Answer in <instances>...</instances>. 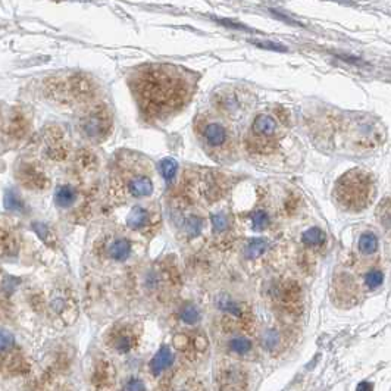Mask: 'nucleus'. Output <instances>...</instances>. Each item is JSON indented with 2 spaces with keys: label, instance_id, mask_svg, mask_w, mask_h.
Wrapping results in <instances>:
<instances>
[{
  "label": "nucleus",
  "instance_id": "f257e3e1",
  "mask_svg": "<svg viewBox=\"0 0 391 391\" xmlns=\"http://www.w3.org/2000/svg\"><path fill=\"white\" fill-rule=\"evenodd\" d=\"M140 86V96L144 106L153 114H162L177 108L187 94L184 80L162 68H154L144 74Z\"/></svg>",
  "mask_w": 391,
  "mask_h": 391
},
{
  "label": "nucleus",
  "instance_id": "f03ea898",
  "mask_svg": "<svg viewBox=\"0 0 391 391\" xmlns=\"http://www.w3.org/2000/svg\"><path fill=\"white\" fill-rule=\"evenodd\" d=\"M372 191L374 183L371 175L362 169H352L338 178L334 196L343 209L362 212L371 203Z\"/></svg>",
  "mask_w": 391,
  "mask_h": 391
},
{
  "label": "nucleus",
  "instance_id": "7ed1b4c3",
  "mask_svg": "<svg viewBox=\"0 0 391 391\" xmlns=\"http://www.w3.org/2000/svg\"><path fill=\"white\" fill-rule=\"evenodd\" d=\"M218 385L219 391H244L247 387V375L246 372L237 365L222 366L218 371Z\"/></svg>",
  "mask_w": 391,
  "mask_h": 391
},
{
  "label": "nucleus",
  "instance_id": "20e7f679",
  "mask_svg": "<svg viewBox=\"0 0 391 391\" xmlns=\"http://www.w3.org/2000/svg\"><path fill=\"white\" fill-rule=\"evenodd\" d=\"M174 363V354L169 350V347H161L158 350V353L154 354V357L150 360V371L153 375H159L162 374L165 369H168L169 366Z\"/></svg>",
  "mask_w": 391,
  "mask_h": 391
},
{
  "label": "nucleus",
  "instance_id": "39448f33",
  "mask_svg": "<svg viewBox=\"0 0 391 391\" xmlns=\"http://www.w3.org/2000/svg\"><path fill=\"white\" fill-rule=\"evenodd\" d=\"M128 190H129L131 196H134V197H147L153 193V183L149 177L139 175L129 181Z\"/></svg>",
  "mask_w": 391,
  "mask_h": 391
},
{
  "label": "nucleus",
  "instance_id": "423d86ee",
  "mask_svg": "<svg viewBox=\"0 0 391 391\" xmlns=\"http://www.w3.org/2000/svg\"><path fill=\"white\" fill-rule=\"evenodd\" d=\"M203 136H204V140H206L211 146L218 147V146H221V144L225 143V140H227V131H225V128L221 125V124H209V125L204 126Z\"/></svg>",
  "mask_w": 391,
  "mask_h": 391
},
{
  "label": "nucleus",
  "instance_id": "0eeeda50",
  "mask_svg": "<svg viewBox=\"0 0 391 391\" xmlns=\"http://www.w3.org/2000/svg\"><path fill=\"white\" fill-rule=\"evenodd\" d=\"M114 375L112 365L106 363V362H101V363H97L96 369H94L93 381L97 387H108L114 381Z\"/></svg>",
  "mask_w": 391,
  "mask_h": 391
},
{
  "label": "nucleus",
  "instance_id": "6e6552de",
  "mask_svg": "<svg viewBox=\"0 0 391 391\" xmlns=\"http://www.w3.org/2000/svg\"><path fill=\"white\" fill-rule=\"evenodd\" d=\"M277 129V122L268 115H259L253 122V131L259 136H272Z\"/></svg>",
  "mask_w": 391,
  "mask_h": 391
},
{
  "label": "nucleus",
  "instance_id": "1a4fd4ad",
  "mask_svg": "<svg viewBox=\"0 0 391 391\" xmlns=\"http://www.w3.org/2000/svg\"><path fill=\"white\" fill-rule=\"evenodd\" d=\"M149 219H150L149 212H147L146 209L140 207V206H136V207L129 212V215H128L126 224H128V227L133 228V229H140V228L146 227V225L149 224Z\"/></svg>",
  "mask_w": 391,
  "mask_h": 391
},
{
  "label": "nucleus",
  "instance_id": "9d476101",
  "mask_svg": "<svg viewBox=\"0 0 391 391\" xmlns=\"http://www.w3.org/2000/svg\"><path fill=\"white\" fill-rule=\"evenodd\" d=\"M357 247H359L360 253H363L366 256L368 254H374L378 250V239H377V236L374 232H371V231L363 232L360 236V239H359Z\"/></svg>",
  "mask_w": 391,
  "mask_h": 391
},
{
  "label": "nucleus",
  "instance_id": "9b49d317",
  "mask_svg": "<svg viewBox=\"0 0 391 391\" xmlns=\"http://www.w3.org/2000/svg\"><path fill=\"white\" fill-rule=\"evenodd\" d=\"M129 250H131V246L129 243L125 240V239H118L115 240L111 246H109V256L115 259V260H125L126 257L129 256Z\"/></svg>",
  "mask_w": 391,
  "mask_h": 391
},
{
  "label": "nucleus",
  "instance_id": "f8f14e48",
  "mask_svg": "<svg viewBox=\"0 0 391 391\" xmlns=\"http://www.w3.org/2000/svg\"><path fill=\"white\" fill-rule=\"evenodd\" d=\"M75 200V190L69 186H61L55 193V202L59 207H69Z\"/></svg>",
  "mask_w": 391,
  "mask_h": 391
},
{
  "label": "nucleus",
  "instance_id": "ddd939ff",
  "mask_svg": "<svg viewBox=\"0 0 391 391\" xmlns=\"http://www.w3.org/2000/svg\"><path fill=\"white\" fill-rule=\"evenodd\" d=\"M112 343H114L115 350H118L119 353H126V352H129V350H131L133 343H134V338H133V335H131L129 332L119 331V332H116V334H115Z\"/></svg>",
  "mask_w": 391,
  "mask_h": 391
},
{
  "label": "nucleus",
  "instance_id": "4468645a",
  "mask_svg": "<svg viewBox=\"0 0 391 391\" xmlns=\"http://www.w3.org/2000/svg\"><path fill=\"white\" fill-rule=\"evenodd\" d=\"M3 204L8 211H13V212H22L24 211V202L22 199L18 196V193L15 190H8L5 193V197H3Z\"/></svg>",
  "mask_w": 391,
  "mask_h": 391
},
{
  "label": "nucleus",
  "instance_id": "2eb2a0df",
  "mask_svg": "<svg viewBox=\"0 0 391 391\" xmlns=\"http://www.w3.org/2000/svg\"><path fill=\"white\" fill-rule=\"evenodd\" d=\"M218 307L224 312H227L229 315L236 316V318H243V312H241V307L236 302H232L228 296H219L218 297Z\"/></svg>",
  "mask_w": 391,
  "mask_h": 391
},
{
  "label": "nucleus",
  "instance_id": "dca6fc26",
  "mask_svg": "<svg viewBox=\"0 0 391 391\" xmlns=\"http://www.w3.org/2000/svg\"><path fill=\"white\" fill-rule=\"evenodd\" d=\"M302 240L306 246H319L325 241V234L322 229L314 227L303 232Z\"/></svg>",
  "mask_w": 391,
  "mask_h": 391
},
{
  "label": "nucleus",
  "instance_id": "f3484780",
  "mask_svg": "<svg viewBox=\"0 0 391 391\" xmlns=\"http://www.w3.org/2000/svg\"><path fill=\"white\" fill-rule=\"evenodd\" d=\"M103 128H105V122L101 119V115H91L84 125V129L90 137H96V136L101 134Z\"/></svg>",
  "mask_w": 391,
  "mask_h": 391
},
{
  "label": "nucleus",
  "instance_id": "a211bd4d",
  "mask_svg": "<svg viewBox=\"0 0 391 391\" xmlns=\"http://www.w3.org/2000/svg\"><path fill=\"white\" fill-rule=\"evenodd\" d=\"M179 318H181L183 322H186V324H189V325H194V324H197V322L200 321V314H199V310H197L196 306L187 304V306H184V307L181 309Z\"/></svg>",
  "mask_w": 391,
  "mask_h": 391
},
{
  "label": "nucleus",
  "instance_id": "6ab92c4d",
  "mask_svg": "<svg viewBox=\"0 0 391 391\" xmlns=\"http://www.w3.org/2000/svg\"><path fill=\"white\" fill-rule=\"evenodd\" d=\"M266 250V241L262 239H253L246 247V256L249 259H256Z\"/></svg>",
  "mask_w": 391,
  "mask_h": 391
},
{
  "label": "nucleus",
  "instance_id": "aec40b11",
  "mask_svg": "<svg viewBox=\"0 0 391 391\" xmlns=\"http://www.w3.org/2000/svg\"><path fill=\"white\" fill-rule=\"evenodd\" d=\"M250 349H252V343L246 337H236L229 341V350L234 353L246 354L250 352Z\"/></svg>",
  "mask_w": 391,
  "mask_h": 391
},
{
  "label": "nucleus",
  "instance_id": "412c9836",
  "mask_svg": "<svg viewBox=\"0 0 391 391\" xmlns=\"http://www.w3.org/2000/svg\"><path fill=\"white\" fill-rule=\"evenodd\" d=\"M159 169H161V174L164 175L165 179L169 181V179H172V178L175 177V174H177V161H174V159H171V158H166L164 161H161Z\"/></svg>",
  "mask_w": 391,
  "mask_h": 391
},
{
  "label": "nucleus",
  "instance_id": "4be33fe9",
  "mask_svg": "<svg viewBox=\"0 0 391 391\" xmlns=\"http://www.w3.org/2000/svg\"><path fill=\"white\" fill-rule=\"evenodd\" d=\"M252 225L253 229H256V231H264V229L269 225V216L266 214V211L259 209V211H254V212H253Z\"/></svg>",
  "mask_w": 391,
  "mask_h": 391
},
{
  "label": "nucleus",
  "instance_id": "5701e85b",
  "mask_svg": "<svg viewBox=\"0 0 391 391\" xmlns=\"http://www.w3.org/2000/svg\"><path fill=\"white\" fill-rule=\"evenodd\" d=\"M378 219L385 228H391V200L385 199L378 206Z\"/></svg>",
  "mask_w": 391,
  "mask_h": 391
},
{
  "label": "nucleus",
  "instance_id": "b1692460",
  "mask_svg": "<svg viewBox=\"0 0 391 391\" xmlns=\"http://www.w3.org/2000/svg\"><path fill=\"white\" fill-rule=\"evenodd\" d=\"M382 281H384V275L379 269H372L365 275V284L371 290L378 289L379 285L382 284Z\"/></svg>",
  "mask_w": 391,
  "mask_h": 391
},
{
  "label": "nucleus",
  "instance_id": "393cba45",
  "mask_svg": "<svg viewBox=\"0 0 391 391\" xmlns=\"http://www.w3.org/2000/svg\"><path fill=\"white\" fill-rule=\"evenodd\" d=\"M5 368H6L11 374H19V372H22L24 360L21 359V356L12 354V356H9L8 360L5 362Z\"/></svg>",
  "mask_w": 391,
  "mask_h": 391
},
{
  "label": "nucleus",
  "instance_id": "a878e982",
  "mask_svg": "<svg viewBox=\"0 0 391 391\" xmlns=\"http://www.w3.org/2000/svg\"><path fill=\"white\" fill-rule=\"evenodd\" d=\"M186 229L191 237H196L202 231V219L199 216H190L186 222Z\"/></svg>",
  "mask_w": 391,
  "mask_h": 391
},
{
  "label": "nucleus",
  "instance_id": "bb28decb",
  "mask_svg": "<svg viewBox=\"0 0 391 391\" xmlns=\"http://www.w3.org/2000/svg\"><path fill=\"white\" fill-rule=\"evenodd\" d=\"M212 225H214L215 232H224L228 228L227 216L222 214L212 215Z\"/></svg>",
  "mask_w": 391,
  "mask_h": 391
},
{
  "label": "nucleus",
  "instance_id": "cd10ccee",
  "mask_svg": "<svg viewBox=\"0 0 391 391\" xmlns=\"http://www.w3.org/2000/svg\"><path fill=\"white\" fill-rule=\"evenodd\" d=\"M13 346V335L6 331V329H0V352H8L9 349H12Z\"/></svg>",
  "mask_w": 391,
  "mask_h": 391
},
{
  "label": "nucleus",
  "instance_id": "c85d7f7f",
  "mask_svg": "<svg viewBox=\"0 0 391 391\" xmlns=\"http://www.w3.org/2000/svg\"><path fill=\"white\" fill-rule=\"evenodd\" d=\"M122 391H146V385H144L143 379L133 377V378H129L126 381Z\"/></svg>",
  "mask_w": 391,
  "mask_h": 391
},
{
  "label": "nucleus",
  "instance_id": "c756f323",
  "mask_svg": "<svg viewBox=\"0 0 391 391\" xmlns=\"http://www.w3.org/2000/svg\"><path fill=\"white\" fill-rule=\"evenodd\" d=\"M252 44L260 47V49H269V50H277V51H287V47L278 43H271V41H254L253 40Z\"/></svg>",
  "mask_w": 391,
  "mask_h": 391
},
{
  "label": "nucleus",
  "instance_id": "7c9ffc66",
  "mask_svg": "<svg viewBox=\"0 0 391 391\" xmlns=\"http://www.w3.org/2000/svg\"><path fill=\"white\" fill-rule=\"evenodd\" d=\"M278 343H279V337H278V334L275 331H268L264 335V346L268 350H272Z\"/></svg>",
  "mask_w": 391,
  "mask_h": 391
},
{
  "label": "nucleus",
  "instance_id": "2f4dec72",
  "mask_svg": "<svg viewBox=\"0 0 391 391\" xmlns=\"http://www.w3.org/2000/svg\"><path fill=\"white\" fill-rule=\"evenodd\" d=\"M33 228L36 229V232H37L38 236H40L43 240L49 241V237H50V231H49V228L46 227L44 224H41V222H34V224H33Z\"/></svg>",
  "mask_w": 391,
  "mask_h": 391
},
{
  "label": "nucleus",
  "instance_id": "473e14b6",
  "mask_svg": "<svg viewBox=\"0 0 391 391\" xmlns=\"http://www.w3.org/2000/svg\"><path fill=\"white\" fill-rule=\"evenodd\" d=\"M174 346L177 347L178 350L187 349V346H189V337L184 335V334H177V335L174 337Z\"/></svg>",
  "mask_w": 391,
  "mask_h": 391
},
{
  "label": "nucleus",
  "instance_id": "72a5a7b5",
  "mask_svg": "<svg viewBox=\"0 0 391 391\" xmlns=\"http://www.w3.org/2000/svg\"><path fill=\"white\" fill-rule=\"evenodd\" d=\"M219 22H221V24H224V25L231 27V28H236V30L250 31V28H249V27L243 25V24H236V22H232V21H229V19H219Z\"/></svg>",
  "mask_w": 391,
  "mask_h": 391
},
{
  "label": "nucleus",
  "instance_id": "f704fd0d",
  "mask_svg": "<svg viewBox=\"0 0 391 391\" xmlns=\"http://www.w3.org/2000/svg\"><path fill=\"white\" fill-rule=\"evenodd\" d=\"M194 346H196V349H197L199 352L206 350V347H207V340H206V337H203V335L196 337V340H194Z\"/></svg>",
  "mask_w": 391,
  "mask_h": 391
},
{
  "label": "nucleus",
  "instance_id": "c9c22d12",
  "mask_svg": "<svg viewBox=\"0 0 391 391\" xmlns=\"http://www.w3.org/2000/svg\"><path fill=\"white\" fill-rule=\"evenodd\" d=\"M271 13H272V15H275L277 18H279V19H282V21H287L289 24H293V25H296V24H297L296 21H293V19H290V18H289V16H285V15H282V13L277 12L275 9H271Z\"/></svg>",
  "mask_w": 391,
  "mask_h": 391
},
{
  "label": "nucleus",
  "instance_id": "e433bc0d",
  "mask_svg": "<svg viewBox=\"0 0 391 391\" xmlns=\"http://www.w3.org/2000/svg\"><path fill=\"white\" fill-rule=\"evenodd\" d=\"M356 391H372V384H369V382H362V384H359V387H357V390Z\"/></svg>",
  "mask_w": 391,
  "mask_h": 391
},
{
  "label": "nucleus",
  "instance_id": "4c0bfd02",
  "mask_svg": "<svg viewBox=\"0 0 391 391\" xmlns=\"http://www.w3.org/2000/svg\"><path fill=\"white\" fill-rule=\"evenodd\" d=\"M181 391H187V390H181Z\"/></svg>",
  "mask_w": 391,
  "mask_h": 391
}]
</instances>
